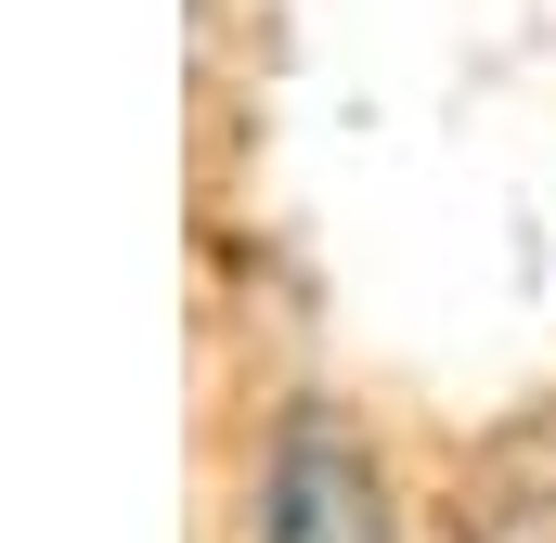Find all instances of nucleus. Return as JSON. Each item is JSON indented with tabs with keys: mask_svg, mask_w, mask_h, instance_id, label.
<instances>
[{
	"mask_svg": "<svg viewBox=\"0 0 556 543\" xmlns=\"http://www.w3.org/2000/svg\"><path fill=\"white\" fill-rule=\"evenodd\" d=\"M260 543H389L376 453L337 414H298L273 440V466H260Z\"/></svg>",
	"mask_w": 556,
	"mask_h": 543,
	"instance_id": "obj_1",
	"label": "nucleus"
}]
</instances>
